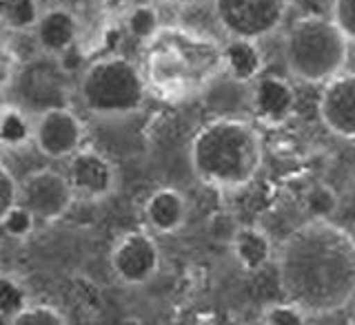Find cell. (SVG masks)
Returning <instances> with one entry per match:
<instances>
[{"label":"cell","mask_w":355,"mask_h":325,"mask_svg":"<svg viewBox=\"0 0 355 325\" xmlns=\"http://www.w3.org/2000/svg\"><path fill=\"white\" fill-rule=\"evenodd\" d=\"M282 297L306 315L331 317L355 299V237L331 219H309L280 243Z\"/></svg>","instance_id":"6da1fadb"},{"label":"cell","mask_w":355,"mask_h":325,"mask_svg":"<svg viewBox=\"0 0 355 325\" xmlns=\"http://www.w3.org/2000/svg\"><path fill=\"white\" fill-rule=\"evenodd\" d=\"M225 73L222 44L180 27H162L147 42L144 77L162 98L184 100L202 93Z\"/></svg>","instance_id":"7a4b0ae2"},{"label":"cell","mask_w":355,"mask_h":325,"mask_svg":"<svg viewBox=\"0 0 355 325\" xmlns=\"http://www.w3.org/2000/svg\"><path fill=\"white\" fill-rule=\"evenodd\" d=\"M264 160L258 129L240 118H218L191 140L189 162L200 184L214 190H240L260 173Z\"/></svg>","instance_id":"3957f363"},{"label":"cell","mask_w":355,"mask_h":325,"mask_svg":"<svg viewBox=\"0 0 355 325\" xmlns=\"http://www.w3.org/2000/svg\"><path fill=\"white\" fill-rule=\"evenodd\" d=\"M349 44L333 18H300L284 38V62L297 80L327 84L347 66Z\"/></svg>","instance_id":"277c9868"},{"label":"cell","mask_w":355,"mask_h":325,"mask_svg":"<svg viewBox=\"0 0 355 325\" xmlns=\"http://www.w3.org/2000/svg\"><path fill=\"white\" fill-rule=\"evenodd\" d=\"M147 77L131 60L107 55L85 66L78 82L83 106L98 118H125L144 106Z\"/></svg>","instance_id":"5b68a950"},{"label":"cell","mask_w":355,"mask_h":325,"mask_svg":"<svg viewBox=\"0 0 355 325\" xmlns=\"http://www.w3.org/2000/svg\"><path fill=\"white\" fill-rule=\"evenodd\" d=\"M291 0H214V14L229 38L262 40L282 27Z\"/></svg>","instance_id":"8992f818"},{"label":"cell","mask_w":355,"mask_h":325,"mask_svg":"<svg viewBox=\"0 0 355 325\" xmlns=\"http://www.w3.org/2000/svg\"><path fill=\"white\" fill-rule=\"evenodd\" d=\"M111 272L122 286L142 288L153 281V277L160 272L162 254L158 241L147 230L125 232L114 243L109 254Z\"/></svg>","instance_id":"52a82bcc"},{"label":"cell","mask_w":355,"mask_h":325,"mask_svg":"<svg viewBox=\"0 0 355 325\" xmlns=\"http://www.w3.org/2000/svg\"><path fill=\"white\" fill-rule=\"evenodd\" d=\"M18 201L38 219L55 221L71 210L76 204V193L67 175L53 171V168H38L20 182Z\"/></svg>","instance_id":"ba28073f"},{"label":"cell","mask_w":355,"mask_h":325,"mask_svg":"<svg viewBox=\"0 0 355 325\" xmlns=\"http://www.w3.org/2000/svg\"><path fill=\"white\" fill-rule=\"evenodd\" d=\"M85 124L67 106L42 109L33 124V144L49 160H69L83 149Z\"/></svg>","instance_id":"9c48e42d"},{"label":"cell","mask_w":355,"mask_h":325,"mask_svg":"<svg viewBox=\"0 0 355 325\" xmlns=\"http://www.w3.org/2000/svg\"><path fill=\"white\" fill-rule=\"evenodd\" d=\"M67 179L76 193V199L98 204L116 193L118 171L105 153L96 149L76 151L67 162Z\"/></svg>","instance_id":"30bf717a"},{"label":"cell","mask_w":355,"mask_h":325,"mask_svg":"<svg viewBox=\"0 0 355 325\" xmlns=\"http://www.w3.org/2000/svg\"><path fill=\"white\" fill-rule=\"evenodd\" d=\"M318 113L333 136L355 140V73H340L324 84Z\"/></svg>","instance_id":"8fae6325"},{"label":"cell","mask_w":355,"mask_h":325,"mask_svg":"<svg viewBox=\"0 0 355 325\" xmlns=\"http://www.w3.org/2000/svg\"><path fill=\"white\" fill-rule=\"evenodd\" d=\"M249 106L255 120L269 127H277L288 120L295 109V91L286 80L277 75L258 77L251 89Z\"/></svg>","instance_id":"7c38bea8"},{"label":"cell","mask_w":355,"mask_h":325,"mask_svg":"<svg viewBox=\"0 0 355 325\" xmlns=\"http://www.w3.org/2000/svg\"><path fill=\"white\" fill-rule=\"evenodd\" d=\"M36 44L44 55L60 58L62 53L76 47L78 36H80V22L76 14L64 7H51L42 11L36 27Z\"/></svg>","instance_id":"4fadbf2b"},{"label":"cell","mask_w":355,"mask_h":325,"mask_svg":"<svg viewBox=\"0 0 355 325\" xmlns=\"http://www.w3.org/2000/svg\"><path fill=\"white\" fill-rule=\"evenodd\" d=\"M147 226L158 234H175L187 223L189 206L180 190L158 188L147 197L142 208Z\"/></svg>","instance_id":"5bb4252c"},{"label":"cell","mask_w":355,"mask_h":325,"mask_svg":"<svg viewBox=\"0 0 355 325\" xmlns=\"http://www.w3.org/2000/svg\"><path fill=\"white\" fill-rule=\"evenodd\" d=\"M236 263L244 272H260L271 261H275L277 248L273 245L269 232L260 226H240L229 239Z\"/></svg>","instance_id":"9a60e30c"},{"label":"cell","mask_w":355,"mask_h":325,"mask_svg":"<svg viewBox=\"0 0 355 325\" xmlns=\"http://www.w3.org/2000/svg\"><path fill=\"white\" fill-rule=\"evenodd\" d=\"M222 55H225V73L233 82H255L264 69V55L258 40L229 38L222 44Z\"/></svg>","instance_id":"2e32d148"},{"label":"cell","mask_w":355,"mask_h":325,"mask_svg":"<svg viewBox=\"0 0 355 325\" xmlns=\"http://www.w3.org/2000/svg\"><path fill=\"white\" fill-rule=\"evenodd\" d=\"M33 124L29 115L16 104L0 111V147L9 151H20L33 144Z\"/></svg>","instance_id":"e0dca14e"},{"label":"cell","mask_w":355,"mask_h":325,"mask_svg":"<svg viewBox=\"0 0 355 325\" xmlns=\"http://www.w3.org/2000/svg\"><path fill=\"white\" fill-rule=\"evenodd\" d=\"M38 0H0V25L9 31H29L40 18Z\"/></svg>","instance_id":"ac0fdd59"},{"label":"cell","mask_w":355,"mask_h":325,"mask_svg":"<svg viewBox=\"0 0 355 325\" xmlns=\"http://www.w3.org/2000/svg\"><path fill=\"white\" fill-rule=\"evenodd\" d=\"M125 27L131 38H136L140 42H149L151 38H155V33L162 29L158 9L147 3L131 7L125 20Z\"/></svg>","instance_id":"d6986e66"},{"label":"cell","mask_w":355,"mask_h":325,"mask_svg":"<svg viewBox=\"0 0 355 325\" xmlns=\"http://www.w3.org/2000/svg\"><path fill=\"white\" fill-rule=\"evenodd\" d=\"M29 301L27 288L22 286L16 277L11 275H0V315H5L7 319H14L18 312H22Z\"/></svg>","instance_id":"ffe728a7"},{"label":"cell","mask_w":355,"mask_h":325,"mask_svg":"<svg viewBox=\"0 0 355 325\" xmlns=\"http://www.w3.org/2000/svg\"><path fill=\"white\" fill-rule=\"evenodd\" d=\"M36 223H38V217L18 201V204L0 219V228H3L7 237L16 239V241H25L36 232Z\"/></svg>","instance_id":"44dd1931"},{"label":"cell","mask_w":355,"mask_h":325,"mask_svg":"<svg viewBox=\"0 0 355 325\" xmlns=\"http://www.w3.org/2000/svg\"><path fill=\"white\" fill-rule=\"evenodd\" d=\"M260 325H311V317L302 308L282 299L275 301V304L264 306L260 315Z\"/></svg>","instance_id":"7402d4cb"},{"label":"cell","mask_w":355,"mask_h":325,"mask_svg":"<svg viewBox=\"0 0 355 325\" xmlns=\"http://www.w3.org/2000/svg\"><path fill=\"white\" fill-rule=\"evenodd\" d=\"M304 206L311 219H331L338 210V193L329 184H313L304 195Z\"/></svg>","instance_id":"603a6c76"},{"label":"cell","mask_w":355,"mask_h":325,"mask_svg":"<svg viewBox=\"0 0 355 325\" xmlns=\"http://www.w3.org/2000/svg\"><path fill=\"white\" fill-rule=\"evenodd\" d=\"M9 325H69V321L58 308L47 304H29L14 319H9Z\"/></svg>","instance_id":"cb8c5ba5"},{"label":"cell","mask_w":355,"mask_h":325,"mask_svg":"<svg viewBox=\"0 0 355 325\" xmlns=\"http://www.w3.org/2000/svg\"><path fill=\"white\" fill-rule=\"evenodd\" d=\"M20 184L5 164H0V219L18 204Z\"/></svg>","instance_id":"d4e9b609"},{"label":"cell","mask_w":355,"mask_h":325,"mask_svg":"<svg viewBox=\"0 0 355 325\" xmlns=\"http://www.w3.org/2000/svg\"><path fill=\"white\" fill-rule=\"evenodd\" d=\"M333 22L351 44H355V0H333Z\"/></svg>","instance_id":"484cf974"},{"label":"cell","mask_w":355,"mask_h":325,"mask_svg":"<svg viewBox=\"0 0 355 325\" xmlns=\"http://www.w3.org/2000/svg\"><path fill=\"white\" fill-rule=\"evenodd\" d=\"M0 325H9V319L5 315H0Z\"/></svg>","instance_id":"4316f807"}]
</instances>
